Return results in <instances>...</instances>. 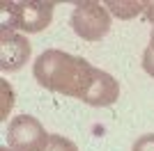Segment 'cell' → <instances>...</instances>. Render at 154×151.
Instances as JSON below:
<instances>
[{"mask_svg": "<svg viewBox=\"0 0 154 151\" xmlns=\"http://www.w3.org/2000/svg\"><path fill=\"white\" fill-rule=\"evenodd\" d=\"M145 19L154 23V2H145Z\"/></svg>", "mask_w": 154, "mask_h": 151, "instance_id": "12", "label": "cell"}, {"mask_svg": "<svg viewBox=\"0 0 154 151\" xmlns=\"http://www.w3.org/2000/svg\"><path fill=\"white\" fill-rule=\"evenodd\" d=\"M149 48L154 50V28H152V34H149Z\"/></svg>", "mask_w": 154, "mask_h": 151, "instance_id": "13", "label": "cell"}, {"mask_svg": "<svg viewBox=\"0 0 154 151\" xmlns=\"http://www.w3.org/2000/svg\"><path fill=\"white\" fill-rule=\"evenodd\" d=\"M117 99H120V82L110 73L97 69L94 80H92L90 89H88L85 96H83V103L94 105V108H108V105H113Z\"/></svg>", "mask_w": 154, "mask_h": 151, "instance_id": "6", "label": "cell"}, {"mask_svg": "<svg viewBox=\"0 0 154 151\" xmlns=\"http://www.w3.org/2000/svg\"><path fill=\"white\" fill-rule=\"evenodd\" d=\"M94 71L97 69L85 57L71 55V53H64L58 48L44 50L32 64L35 80L42 87L81 101L94 80Z\"/></svg>", "mask_w": 154, "mask_h": 151, "instance_id": "1", "label": "cell"}, {"mask_svg": "<svg viewBox=\"0 0 154 151\" xmlns=\"http://www.w3.org/2000/svg\"><path fill=\"white\" fill-rule=\"evenodd\" d=\"M32 46L26 34L14 30H0V69L2 71H21L28 64Z\"/></svg>", "mask_w": 154, "mask_h": 151, "instance_id": "5", "label": "cell"}, {"mask_svg": "<svg viewBox=\"0 0 154 151\" xmlns=\"http://www.w3.org/2000/svg\"><path fill=\"white\" fill-rule=\"evenodd\" d=\"M110 23H113V14L108 12V7L94 0L78 2L71 12V28L85 41L103 39L110 30Z\"/></svg>", "mask_w": 154, "mask_h": 151, "instance_id": "3", "label": "cell"}, {"mask_svg": "<svg viewBox=\"0 0 154 151\" xmlns=\"http://www.w3.org/2000/svg\"><path fill=\"white\" fill-rule=\"evenodd\" d=\"M2 30H21L28 34L46 30L53 21V2H0Z\"/></svg>", "mask_w": 154, "mask_h": 151, "instance_id": "2", "label": "cell"}, {"mask_svg": "<svg viewBox=\"0 0 154 151\" xmlns=\"http://www.w3.org/2000/svg\"><path fill=\"white\" fill-rule=\"evenodd\" d=\"M131 151H154V133H145L134 142Z\"/></svg>", "mask_w": 154, "mask_h": 151, "instance_id": "9", "label": "cell"}, {"mask_svg": "<svg viewBox=\"0 0 154 151\" xmlns=\"http://www.w3.org/2000/svg\"><path fill=\"white\" fill-rule=\"evenodd\" d=\"M108 12L117 19H136L138 14H145V2H106Z\"/></svg>", "mask_w": 154, "mask_h": 151, "instance_id": "7", "label": "cell"}, {"mask_svg": "<svg viewBox=\"0 0 154 151\" xmlns=\"http://www.w3.org/2000/svg\"><path fill=\"white\" fill-rule=\"evenodd\" d=\"M51 135L32 114H16L7 126V147L12 151H46Z\"/></svg>", "mask_w": 154, "mask_h": 151, "instance_id": "4", "label": "cell"}, {"mask_svg": "<svg viewBox=\"0 0 154 151\" xmlns=\"http://www.w3.org/2000/svg\"><path fill=\"white\" fill-rule=\"evenodd\" d=\"M0 85H2V119H7V110H12L14 96H12V87L7 85V80H2Z\"/></svg>", "mask_w": 154, "mask_h": 151, "instance_id": "10", "label": "cell"}, {"mask_svg": "<svg viewBox=\"0 0 154 151\" xmlns=\"http://www.w3.org/2000/svg\"><path fill=\"white\" fill-rule=\"evenodd\" d=\"M143 71L154 78V50L149 48V46L145 48V53H143Z\"/></svg>", "mask_w": 154, "mask_h": 151, "instance_id": "11", "label": "cell"}, {"mask_svg": "<svg viewBox=\"0 0 154 151\" xmlns=\"http://www.w3.org/2000/svg\"><path fill=\"white\" fill-rule=\"evenodd\" d=\"M46 151H78V147L64 135H51V142H48Z\"/></svg>", "mask_w": 154, "mask_h": 151, "instance_id": "8", "label": "cell"}, {"mask_svg": "<svg viewBox=\"0 0 154 151\" xmlns=\"http://www.w3.org/2000/svg\"><path fill=\"white\" fill-rule=\"evenodd\" d=\"M0 151H12V149H9V147H7V144H5V147H2V149H0Z\"/></svg>", "mask_w": 154, "mask_h": 151, "instance_id": "14", "label": "cell"}]
</instances>
